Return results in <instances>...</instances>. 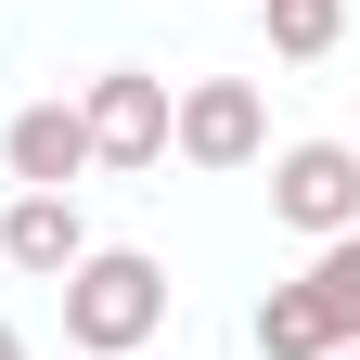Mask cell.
Returning a JSON list of instances; mask_svg holds the SVG:
<instances>
[{"instance_id":"obj_7","label":"cell","mask_w":360,"mask_h":360,"mask_svg":"<svg viewBox=\"0 0 360 360\" xmlns=\"http://www.w3.org/2000/svg\"><path fill=\"white\" fill-rule=\"evenodd\" d=\"M257 360H335V322H322L309 283H270L257 296Z\"/></svg>"},{"instance_id":"obj_1","label":"cell","mask_w":360,"mask_h":360,"mask_svg":"<svg viewBox=\"0 0 360 360\" xmlns=\"http://www.w3.org/2000/svg\"><path fill=\"white\" fill-rule=\"evenodd\" d=\"M167 322V270L142 257V245H90L77 270H65V335L90 347V360H129Z\"/></svg>"},{"instance_id":"obj_11","label":"cell","mask_w":360,"mask_h":360,"mask_svg":"<svg viewBox=\"0 0 360 360\" xmlns=\"http://www.w3.org/2000/svg\"><path fill=\"white\" fill-rule=\"evenodd\" d=\"M335 360H360V347H335Z\"/></svg>"},{"instance_id":"obj_10","label":"cell","mask_w":360,"mask_h":360,"mask_svg":"<svg viewBox=\"0 0 360 360\" xmlns=\"http://www.w3.org/2000/svg\"><path fill=\"white\" fill-rule=\"evenodd\" d=\"M0 360H26V335H13V322H0Z\"/></svg>"},{"instance_id":"obj_9","label":"cell","mask_w":360,"mask_h":360,"mask_svg":"<svg viewBox=\"0 0 360 360\" xmlns=\"http://www.w3.org/2000/svg\"><path fill=\"white\" fill-rule=\"evenodd\" d=\"M335 26H347V0H270V52H283V65H322Z\"/></svg>"},{"instance_id":"obj_4","label":"cell","mask_w":360,"mask_h":360,"mask_svg":"<svg viewBox=\"0 0 360 360\" xmlns=\"http://www.w3.org/2000/svg\"><path fill=\"white\" fill-rule=\"evenodd\" d=\"M167 142L193 155V167H257V155H270V116H257L245 77H193V90L167 103Z\"/></svg>"},{"instance_id":"obj_2","label":"cell","mask_w":360,"mask_h":360,"mask_svg":"<svg viewBox=\"0 0 360 360\" xmlns=\"http://www.w3.org/2000/svg\"><path fill=\"white\" fill-rule=\"evenodd\" d=\"M270 219L309 232V245L360 232V142H296V155H270Z\"/></svg>"},{"instance_id":"obj_8","label":"cell","mask_w":360,"mask_h":360,"mask_svg":"<svg viewBox=\"0 0 360 360\" xmlns=\"http://www.w3.org/2000/svg\"><path fill=\"white\" fill-rule=\"evenodd\" d=\"M309 296H322V322H335V347H360V232H335L322 257H309Z\"/></svg>"},{"instance_id":"obj_3","label":"cell","mask_w":360,"mask_h":360,"mask_svg":"<svg viewBox=\"0 0 360 360\" xmlns=\"http://www.w3.org/2000/svg\"><path fill=\"white\" fill-rule=\"evenodd\" d=\"M77 129H90V167H167V77H142V65L90 77Z\"/></svg>"},{"instance_id":"obj_6","label":"cell","mask_w":360,"mask_h":360,"mask_svg":"<svg viewBox=\"0 0 360 360\" xmlns=\"http://www.w3.org/2000/svg\"><path fill=\"white\" fill-rule=\"evenodd\" d=\"M0 257H13V270H39V283H65V270L90 257L77 193H13V206H0Z\"/></svg>"},{"instance_id":"obj_5","label":"cell","mask_w":360,"mask_h":360,"mask_svg":"<svg viewBox=\"0 0 360 360\" xmlns=\"http://www.w3.org/2000/svg\"><path fill=\"white\" fill-rule=\"evenodd\" d=\"M0 167H13L26 193H77V167H90V129H77V103H26L13 129H0Z\"/></svg>"}]
</instances>
